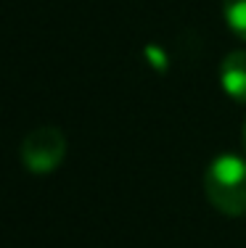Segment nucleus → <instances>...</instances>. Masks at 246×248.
Masks as SVG:
<instances>
[{"label":"nucleus","mask_w":246,"mask_h":248,"mask_svg":"<svg viewBox=\"0 0 246 248\" xmlns=\"http://www.w3.org/2000/svg\"><path fill=\"white\" fill-rule=\"evenodd\" d=\"M225 21L241 40H246V0H222Z\"/></svg>","instance_id":"4"},{"label":"nucleus","mask_w":246,"mask_h":248,"mask_svg":"<svg viewBox=\"0 0 246 248\" xmlns=\"http://www.w3.org/2000/svg\"><path fill=\"white\" fill-rule=\"evenodd\" d=\"M66 156V138L58 127H37L21 143V164L32 174H50L61 167Z\"/></svg>","instance_id":"2"},{"label":"nucleus","mask_w":246,"mask_h":248,"mask_svg":"<svg viewBox=\"0 0 246 248\" xmlns=\"http://www.w3.org/2000/svg\"><path fill=\"white\" fill-rule=\"evenodd\" d=\"M204 193L209 203L228 217L246 214V158L225 153L217 156L204 177Z\"/></svg>","instance_id":"1"},{"label":"nucleus","mask_w":246,"mask_h":248,"mask_svg":"<svg viewBox=\"0 0 246 248\" xmlns=\"http://www.w3.org/2000/svg\"><path fill=\"white\" fill-rule=\"evenodd\" d=\"M220 85L236 103H246V50H233L220 63Z\"/></svg>","instance_id":"3"},{"label":"nucleus","mask_w":246,"mask_h":248,"mask_svg":"<svg viewBox=\"0 0 246 248\" xmlns=\"http://www.w3.org/2000/svg\"><path fill=\"white\" fill-rule=\"evenodd\" d=\"M241 140H244V148H246V124H244V132H241Z\"/></svg>","instance_id":"5"}]
</instances>
